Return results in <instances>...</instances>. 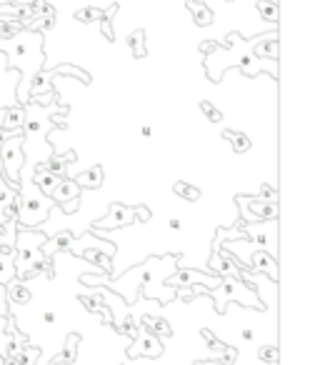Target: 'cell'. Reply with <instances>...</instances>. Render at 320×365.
<instances>
[{"label":"cell","instance_id":"9a60e30c","mask_svg":"<svg viewBox=\"0 0 320 365\" xmlns=\"http://www.w3.org/2000/svg\"><path fill=\"white\" fill-rule=\"evenodd\" d=\"M258 56H265V58H275V56H278V43H275V38L260 43V46H258Z\"/></svg>","mask_w":320,"mask_h":365},{"label":"cell","instance_id":"7402d4cb","mask_svg":"<svg viewBox=\"0 0 320 365\" xmlns=\"http://www.w3.org/2000/svg\"><path fill=\"white\" fill-rule=\"evenodd\" d=\"M200 108H203V110H205V113H208V115H210V118H213V120H220V113H218V110H215V108H213V106H210V103H200Z\"/></svg>","mask_w":320,"mask_h":365},{"label":"cell","instance_id":"603a6c76","mask_svg":"<svg viewBox=\"0 0 320 365\" xmlns=\"http://www.w3.org/2000/svg\"><path fill=\"white\" fill-rule=\"evenodd\" d=\"M255 198H268V200H273V203H275V190L270 188V185H265V188L260 190V193L255 195Z\"/></svg>","mask_w":320,"mask_h":365},{"label":"cell","instance_id":"6da1fadb","mask_svg":"<svg viewBox=\"0 0 320 365\" xmlns=\"http://www.w3.org/2000/svg\"><path fill=\"white\" fill-rule=\"evenodd\" d=\"M0 51H6L13 71L21 73L23 81H26L23 83V93H18V96H23V103H28L33 76L43 68V36L36 31H23L13 41L0 43Z\"/></svg>","mask_w":320,"mask_h":365},{"label":"cell","instance_id":"8fae6325","mask_svg":"<svg viewBox=\"0 0 320 365\" xmlns=\"http://www.w3.org/2000/svg\"><path fill=\"white\" fill-rule=\"evenodd\" d=\"M78 188H100L103 185V168L100 165H93L88 170H83L81 175L76 178Z\"/></svg>","mask_w":320,"mask_h":365},{"label":"cell","instance_id":"7a4b0ae2","mask_svg":"<svg viewBox=\"0 0 320 365\" xmlns=\"http://www.w3.org/2000/svg\"><path fill=\"white\" fill-rule=\"evenodd\" d=\"M0 173L11 182L13 188H21V175H23V165H26V138L23 133H13V135H6L0 133Z\"/></svg>","mask_w":320,"mask_h":365},{"label":"cell","instance_id":"d6986e66","mask_svg":"<svg viewBox=\"0 0 320 365\" xmlns=\"http://www.w3.org/2000/svg\"><path fill=\"white\" fill-rule=\"evenodd\" d=\"M118 330H120V333H130V335H135L140 328H138V325L133 323V318H125V320H123V325H118Z\"/></svg>","mask_w":320,"mask_h":365},{"label":"cell","instance_id":"ac0fdd59","mask_svg":"<svg viewBox=\"0 0 320 365\" xmlns=\"http://www.w3.org/2000/svg\"><path fill=\"white\" fill-rule=\"evenodd\" d=\"M145 323H150L153 330H160L163 335H170V328L165 325V320H155V318H145Z\"/></svg>","mask_w":320,"mask_h":365},{"label":"cell","instance_id":"277c9868","mask_svg":"<svg viewBox=\"0 0 320 365\" xmlns=\"http://www.w3.org/2000/svg\"><path fill=\"white\" fill-rule=\"evenodd\" d=\"M133 220H135V208L123 203H110V213H108V218L98 220L96 230H113L120 228V225H130Z\"/></svg>","mask_w":320,"mask_h":365},{"label":"cell","instance_id":"83f0119b","mask_svg":"<svg viewBox=\"0 0 320 365\" xmlns=\"http://www.w3.org/2000/svg\"><path fill=\"white\" fill-rule=\"evenodd\" d=\"M255 338V333H253V330H250V328H243V330H240V340H245V343H250V340H253Z\"/></svg>","mask_w":320,"mask_h":365},{"label":"cell","instance_id":"484cf974","mask_svg":"<svg viewBox=\"0 0 320 365\" xmlns=\"http://www.w3.org/2000/svg\"><path fill=\"white\" fill-rule=\"evenodd\" d=\"M235 150H248V138L235 135Z\"/></svg>","mask_w":320,"mask_h":365},{"label":"cell","instance_id":"f1b7e54d","mask_svg":"<svg viewBox=\"0 0 320 365\" xmlns=\"http://www.w3.org/2000/svg\"><path fill=\"white\" fill-rule=\"evenodd\" d=\"M180 218H170V230H180Z\"/></svg>","mask_w":320,"mask_h":365},{"label":"cell","instance_id":"5b68a950","mask_svg":"<svg viewBox=\"0 0 320 365\" xmlns=\"http://www.w3.org/2000/svg\"><path fill=\"white\" fill-rule=\"evenodd\" d=\"M163 353V345L158 340V335H150L145 330H138V343L130 348V355H145V358H158Z\"/></svg>","mask_w":320,"mask_h":365},{"label":"cell","instance_id":"4fadbf2b","mask_svg":"<svg viewBox=\"0 0 320 365\" xmlns=\"http://www.w3.org/2000/svg\"><path fill=\"white\" fill-rule=\"evenodd\" d=\"M8 293V303H31V290L26 288V285H21V280H11V290H6Z\"/></svg>","mask_w":320,"mask_h":365},{"label":"cell","instance_id":"ffe728a7","mask_svg":"<svg viewBox=\"0 0 320 365\" xmlns=\"http://www.w3.org/2000/svg\"><path fill=\"white\" fill-rule=\"evenodd\" d=\"M258 355H260V358H263V360H270V363H273L275 355H278V348H275V345H268V348H263Z\"/></svg>","mask_w":320,"mask_h":365},{"label":"cell","instance_id":"ba28073f","mask_svg":"<svg viewBox=\"0 0 320 365\" xmlns=\"http://www.w3.org/2000/svg\"><path fill=\"white\" fill-rule=\"evenodd\" d=\"M270 225H265V223H248V240L250 243H258L260 248H265V245H270V243H275V225H273V220H268Z\"/></svg>","mask_w":320,"mask_h":365},{"label":"cell","instance_id":"cb8c5ba5","mask_svg":"<svg viewBox=\"0 0 320 365\" xmlns=\"http://www.w3.org/2000/svg\"><path fill=\"white\" fill-rule=\"evenodd\" d=\"M78 205H81V198H76V200H68V203H63V210H66V213H76V210H78Z\"/></svg>","mask_w":320,"mask_h":365},{"label":"cell","instance_id":"52a82bcc","mask_svg":"<svg viewBox=\"0 0 320 365\" xmlns=\"http://www.w3.org/2000/svg\"><path fill=\"white\" fill-rule=\"evenodd\" d=\"M46 243H48V235L33 228H23L16 235V250H43Z\"/></svg>","mask_w":320,"mask_h":365},{"label":"cell","instance_id":"5bb4252c","mask_svg":"<svg viewBox=\"0 0 320 365\" xmlns=\"http://www.w3.org/2000/svg\"><path fill=\"white\" fill-rule=\"evenodd\" d=\"M73 158H76V153H68V155H63V158H53V160H48V165H43V168L51 170V173H56V175H63L66 168H68V160H73Z\"/></svg>","mask_w":320,"mask_h":365},{"label":"cell","instance_id":"7c38bea8","mask_svg":"<svg viewBox=\"0 0 320 365\" xmlns=\"http://www.w3.org/2000/svg\"><path fill=\"white\" fill-rule=\"evenodd\" d=\"M253 268L268 273L270 280H278V265H275V255L273 253H255L253 255Z\"/></svg>","mask_w":320,"mask_h":365},{"label":"cell","instance_id":"44dd1931","mask_svg":"<svg viewBox=\"0 0 320 365\" xmlns=\"http://www.w3.org/2000/svg\"><path fill=\"white\" fill-rule=\"evenodd\" d=\"M8 338V320L0 318V353H3V343H6Z\"/></svg>","mask_w":320,"mask_h":365},{"label":"cell","instance_id":"e0dca14e","mask_svg":"<svg viewBox=\"0 0 320 365\" xmlns=\"http://www.w3.org/2000/svg\"><path fill=\"white\" fill-rule=\"evenodd\" d=\"M175 193L183 195V198H188V200H195V198L200 195L198 190L190 188V185H185V182H175Z\"/></svg>","mask_w":320,"mask_h":365},{"label":"cell","instance_id":"2e32d148","mask_svg":"<svg viewBox=\"0 0 320 365\" xmlns=\"http://www.w3.org/2000/svg\"><path fill=\"white\" fill-rule=\"evenodd\" d=\"M76 353H78V343H76V338H71V343H68V348H66V355H58L56 363H73Z\"/></svg>","mask_w":320,"mask_h":365},{"label":"cell","instance_id":"8992f818","mask_svg":"<svg viewBox=\"0 0 320 365\" xmlns=\"http://www.w3.org/2000/svg\"><path fill=\"white\" fill-rule=\"evenodd\" d=\"M220 275H198V273H193V270H180L175 278H170V285H198V283H203L205 288H218L220 285Z\"/></svg>","mask_w":320,"mask_h":365},{"label":"cell","instance_id":"d4e9b609","mask_svg":"<svg viewBox=\"0 0 320 365\" xmlns=\"http://www.w3.org/2000/svg\"><path fill=\"white\" fill-rule=\"evenodd\" d=\"M43 323H48V325L58 323V313H56V310H46V313H43Z\"/></svg>","mask_w":320,"mask_h":365},{"label":"cell","instance_id":"3957f363","mask_svg":"<svg viewBox=\"0 0 320 365\" xmlns=\"http://www.w3.org/2000/svg\"><path fill=\"white\" fill-rule=\"evenodd\" d=\"M218 288H220V295L215 298V308H218L220 313H223L225 303H230V300H240V303L253 305V308H263V303L255 298L253 290L245 288V283L240 278H223Z\"/></svg>","mask_w":320,"mask_h":365},{"label":"cell","instance_id":"30bf717a","mask_svg":"<svg viewBox=\"0 0 320 365\" xmlns=\"http://www.w3.org/2000/svg\"><path fill=\"white\" fill-rule=\"evenodd\" d=\"M76 198H81V188H78L76 180H66V178L58 182V188L51 193L53 203H68V200H76Z\"/></svg>","mask_w":320,"mask_h":365},{"label":"cell","instance_id":"4316f807","mask_svg":"<svg viewBox=\"0 0 320 365\" xmlns=\"http://www.w3.org/2000/svg\"><path fill=\"white\" fill-rule=\"evenodd\" d=\"M258 11L263 13L268 21H275V8H265V6H258Z\"/></svg>","mask_w":320,"mask_h":365},{"label":"cell","instance_id":"9c48e42d","mask_svg":"<svg viewBox=\"0 0 320 365\" xmlns=\"http://www.w3.org/2000/svg\"><path fill=\"white\" fill-rule=\"evenodd\" d=\"M63 180V175H56V173L46 170L43 165L36 168V178H33V185H36L38 190H41L43 195H48L51 198V193L58 188V182Z\"/></svg>","mask_w":320,"mask_h":365}]
</instances>
